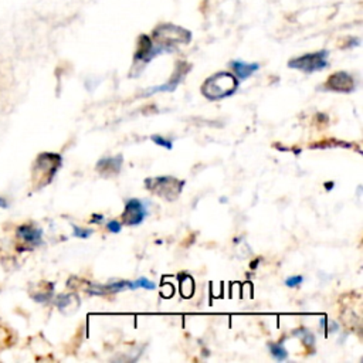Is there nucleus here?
Masks as SVG:
<instances>
[{
  "label": "nucleus",
  "instance_id": "obj_1",
  "mask_svg": "<svg viewBox=\"0 0 363 363\" xmlns=\"http://www.w3.org/2000/svg\"><path fill=\"white\" fill-rule=\"evenodd\" d=\"M238 79L231 72H217L208 77L201 85V94L210 101L224 99L237 91Z\"/></svg>",
  "mask_w": 363,
  "mask_h": 363
},
{
  "label": "nucleus",
  "instance_id": "obj_2",
  "mask_svg": "<svg viewBox=\"0 0 363 363\" xmlns=\"http://www.w3.org/2000/svg\"><path fill=\"white\" fill-rule=\"evenodd\" d=\"M145 187L150 193H153L167 201H174L180 196L182 190L184 187V180H179L173 176L149 177V179H145Z\"/></svg>",
  "mask_w": 363,
  "mask_h": 363
},
{
  "label": "nucleus",
  "instance_id": "obj_3",
  "mask_svg": "<svg viewBox=\"0 0 363 363\" xmlns=\"http://www.w3.org/2000/svg\"><path fill=\"white\" fill-rule=\"evenodd\" d=\"M61 166V156L57 153H41L33 169V182L37 187L48 184Z\"/></svg>",
  "mask_w": 363,
  "mask_h": 363
},
{
  "label": "nucleus",
  "instance_id": "obj_4",
  "mask_svg": "<svg viewBox=\"0 0 363 363\" xmlns=\"http://www.w3.org/2000/svg\"><path fill=\"white\" fill-rule=\"evenodd\" d=\"M153 38L163 51H170L176 44H186L190 41V33L184 28L172 24H163L153 33Z\"/></svg>",
  "mask_w": 363,
  "mask_h": 363
},
{
  "label": "nucleus",
  "instance_id": "obj_5",
  "mask_svg": "<svg viewBox=\"0 0 363 363\" xmlns=\"http://www.w3.org/2000/svg\"><path fill=\"white\" fill-rule=\"evenodd\" d=\"M328 55H329V52L326 50H322V51H318V52L305 54V55H301V57L289 60L288 61V67L299 69V71L306 72V74L322 71V69H325L328 67Z\"/></svg>",
  "mask_w": 363,
  "mask_h": 363
},
{
  "label": "nucleus",
  "instance_id": "obj_6",
  "mask_svg": "<svg viewBox=\"0 0 363 363\" xmlns=\"http://www.w3.org/2000/svg\"><path fill=\"white\" fill-rule=\"evenodd\" d=\"M147 216V210L142 200L139 199H129L125 203V210L122 213V225L133 227L143 223Z\"/></svg>",
  "mask_w": 363,
  "mask_h": 363
},
{
  "label": "nucleus",
  "instance_id": "obj_7",
  "mask_svg": "<svg viewBox=\"0 0 363 363\" xmlns=\"http://www.w3.org/2000/svg\"><path fill=\"white\" fill-rule=\"evenodd\" d=\"M325 88L333 92L349 94L354 91V79L346 71H337L328 78V81L325 82Z\"/></svg>",
  "mask_w": 363,
  "mask_h": 363
},
{
  "label": "nucleus",
  "instance_id": "obj_8",
  "mask_svg": "<svg viewBox=\"0 0 363 363\" xmlns=\"http://www.w3.org/2000/svg\"><path fill=\"white\" fill-rule=\"evenodd\" d=\"M190 69V65L186 64L184 61H179L177 65H176V69L173 72V75L170 77V79L167 82H164L163 85H159V86H155V88H150L147 89V92L145 95H152L155 92H172L177 88V85L183 81V78L186 77V74L189 72Z\"/></svg>",
  "mask_w": 363,
  "mask_h": 363
},
{
  "label": "nucleus",
  "instance_id": "obj_9",
  "mask_svg": "<svg viewBox=\"0 0 363 363\" xmlns=\"http://www.w3.org/2000/svg\"><path fill=\"white\" fill-rule=\"evenodd\" d=\"M160 52H163V48H160L159 45H153L147 35H140L139 47H138V51L135 52V62H140L142 65H145L156 54H160Z\"/></svg>",
  "mask_w": 363,
  "mask_h": 363
},
{
  "label": "nucleus",
  "instance_id": "obj_10",
  "mask_svg": "<svg viewBox=\"0 0 363 363\" xmlns=\"http://www.w3.org/2000/svg\"><path fill=\"white\" fill-rule=\"evenodd\" d=\"M123 163L122 155H116L113 157H101L96 162V170L99 174L109 177V176H116L121 172Z\"/></svg>",
  "mask_w": 363,
  "mask_h": 363
},
{
  "label": "nucleus",
  "instance_id": "obj_11",
  "mask_svg": "<svg viewBox=\"0 0 363 363\" xmlns=\"http://www.w3.org/2000/svg\"><path fill=\"white\" fill-rule=\"evenodd\" d=\"M230 68L231 71L234 72V77L238 79V81H244L245 78L251 77L255 71H258L259 65L257 62H252V64H247L241 60H233L230 62Z\"/></svg>",
  "mask_w": 363,
  "mask_h": 363
},
{
  "label": "nucleus",
  "instance_id": "obj_12",
  "mask_svg": "<svg viewBox=\"0 0 363 363\" xmlns=\"http://www.w3.org/2000/svg\"><path fill=\"white\" fill-rule=\"evenodd\" d=\"M17 235L31 244V245H37L41 242V235H43V231L40 228H35V227H31V225H21L18 230H17Z\"/></svg>",
  "mask_w": 363,
  "mask_h": 363
},
{
  "label": "nucleus",
  "instance_id": "obj_13",
  "mask_svg": "<svg viewBox=\"0 0 363 363\" xmlns=\"http://www.w3.org/2000/svg\"><path fill=\"white\" fill-rule=\"evenodd\" d=\"M55 303H57V306H58L60 311L67 312V308L75 309V308L79 305V299H78V296L74 295V294H68V295L65 294V295H58Z\"/></svg>",
  "mask_w": 363,
  "mask_h": 363
},
{
  "label": "nucleus",
  "instance_id": "obj_14",
  "mask_svg": "<svg viewBox=\"0 0 363 363\" xmlns=\"http://www.w3.org/2000/svg\"><path fill=\"white\" fill-rule=\"evenodd\" d=\"M268 349H269V353L271 356L278 360V362H284L288 359V352L286 349L282 346V342L279 343H275V342H268Z\"/></svg>",
  "mask_w": 363,
  "mask_h": 363
},
{
  "label": "nucleus",
  "instance_id": "obj_15",
  "mask_svg": "<svg viewBox=\"0 0 363 363\" xmlns=\"http://www.w3.org/2000/svg\"><path fill=\"white\" fill-rule=\"evenodd\" d=\"M292 335L299 337L306 347H313L315 346V336H313V333L309 329L298 328V329L292 330Z\"/></svg>",
  "mask_w": 363,
  "mask_h": 363
},
{
  "label": "nucleus",
  "instance_id": "obj_16",
  "mask_svg": "<svg viewBox=\"0 0 363 363\" xmlns=\"http://www.w3.org/2000/svg\"><path fill=\"white\" fill-rule=\"evenodd\" d=\"M150 140H152L155 145H157V146H160V147H164V149H169V150L173 147V142H172L170 139H166V138L160 136V135H152V136H150Z\"/></svg>",
  "mask_w": 363,
  "mask_h": 363
},
{
  "label": "nucleus",
  "instance_id": "obj_17",
  "mask_svg": "<svg viewBox=\"0 0 363 363\" xmlns=\"http://www.w3.org/2000/svg\"><path fill=\"white\" fill-rule=\"evenodd\" d=\"M94 231L91 228H82V227H77V225H72V234L74 237L77 238H88Z\"/></svg>",
  "mask_w": 363,
  "mask_h": 363
},
{
  "label": "nucleus",
  "instance_id": "obj_18",
  "mask_svg": "<svg viewBox=\"0 0 363 363\" xmlns=\"http://www.w3.org/2000/svg\"><path fill=\"white\" fill-rule=\"evenodd\" d=\"M135 282H136V286H138V288H145V289H155V288H156V284H155L153 281L145 278V277L138 278Z\"/></svg>",
  "mask_w": 363,
  "mask_h": 363
},
{
  "label": "nucleus",
  "instance_id": "obj_19",
  "mask_svg": "<svg viewBox=\"0 0 363 363\" xmlns=\"http://www.w3.org/2000/svg\"><path fill=\"white\" fill-rule=\"evenodd\" d=\"M302 281H303V277H302V275H292V277H288V278L285 279V285H286L288 288H295V286L301 285Z\"/></svg>",
  "mask_w": 363,
  "mask_h": 363
},
{
  "label": "nucleus",
  "instance_id": "obj_20",
  "mask_svg": "<svg viewBox=\"0 0 363 363\" xmlns=\"http://www.w3.org/2000/svg\"><path fill=\"white\" fill-rule=\"evenodd\" d=\"M106 230H108L109 233L118 234V233H121V230H122V223H119L118 220H109V221L106 223Z\"/></svg>",
  "mask_w": 363,
  "mask_h": 363
},
{
  "label": "nucleus",
  "instance_id": "obj_21",
  "mask_svg": "<svg viewBox=\"0 0 363 363\" xmlns=\"http://www.w3.org/2000/svg\"><path fill=\"white\" fill-rule=\"evenodd\" d=\"M104 220H105L104 214H92V217H91L89 221H91L92 224H101Z\"/></svg>",
  "mask_w": 363,
  "mask_h": 363
},
{
  "label": "nucleus",
  "instance_id": "obj_22",
  "mask_svg": "<svg viewBox=\"0 0 363 363\" xmlns=\"http://www.w3.org/2000/svg\"><path fill=\"white\" fill-rule=\"evenodd\" d=\"M259 261H261V259H259V258H257V259H254V261H252V262H251V264H250V268H251V269H255V268H257V265H258V264H259Z\"/></svg>",
  "mask_w": 363,
  "mask_h": 363
},
{
  "label": "nucleus",
  "instance_id": "obj_23",
  "mask_svg": "<svg viewBox=\"0 0 363 363\" xmlns=\"http://www.w3.org/2000/svg\"><path fill=\"white\" fill-rule=\"evenodd\" d=\"M325 189L326 190H332L333 189V183L330 182V183H325Z\"/></svg>",
  "mask_w": 363,
  "mask_h": 363
},
{
  "label": "nucleus",
  "instance_id": "obj_24",
  "mask_svg": "<svg viewBox=\"0 0 363 363\" xmlns=\"http://www.w3.org/2000/svg\"><path fill=\"white\" fill-rule=\"evenodd\" d=\"M0 207H7V203H6V200H3L1 197H0Z\"/></svg>",
  "mask_w": 363,
  "mask_h": 363
}]
</instances>
